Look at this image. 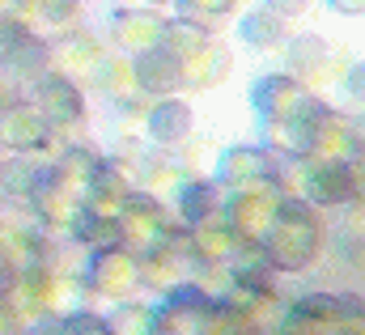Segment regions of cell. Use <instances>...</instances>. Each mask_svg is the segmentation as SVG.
Masks as SVG:
<instances>
[{
	"instance_id": "cell-24",
	"label": "cell",
	"mask_w": 365,
	"mask_h": 335,
	"mask_svg": "<svg viewBox=\"0 0 365 335\" xmlns=\"http://www.w3.org/2000/svg\"><path fill=\"white\" fill-rule=\"evenodd\" d=\"M230 77V56L225 51H204V56H195V60H187L182 64V85H191V89H208V85L225 81Z\"/></svg>"
},
{
	"instance_id": "cell-2",
	"label": "cell",
	"mask_w": 365,
	"mask_h": 335,
	"mask_svg": "<svg viewBox=\"0 0 365 335\" xmlns=\"http://www.w3.org/2000/svg\"><path fill=\"white\" fill-rule=\"evenodd\" d=\"M212 306H217V297H212L204 284L182 280L179 289H170V293L162 297V306L153 310V331H162V335H204Z\"/></svg>"
},
{
	"instance_id": "cell-19",
	"label": "cell",
	"mask_w": 365,
	"mask_h": 335,
	"mask_svg": "<svg viewBox=\"0 0 365 335\" xmlns=\"http://www.w3.org/2000/svg\"><path fill=\"white\" fill-rule=\"evenodd\" d=\"M47 68H51V51L38 38H21L4 51V73L17 81H43V77H51Z\"/></svg>"
},
{
	"instance_id": "cell-34",
	"label": "cell",
	"mask_w": 365,
	"mask_h": 335,
	"mask_svg": "<svg viewBox=\"0 0 365 335\" xmlns=\"http://www.w3.org/2000/svg\"><path fill=\"white\" fill-rule=\"evenodd\" d=\"M268 4H272L276 17H280V13H284V17H302V13L310 9V0H268Z\"/></svg>"
},
{
	"instance_id": "cell-26",
	"label": "cell",
	"mask_w": 365,
	"mask_h": 335,
	"mask_svg": "<svg viewBox=\"0 0 365 335\" xmlns=\"http://www.w3.org/2000/svg\"><path fill=\"white\" fill-rule=\"evenodd\" d=\"M60 64H64V73H93L98 64H102V51H98V43H93L90 34H81V38H68L60 51Z\"/></svg>"
},
{
	"instance_id": "cell-6",
	"label": "cell",
	"mask_w": 365,
	"mask_h": 335,
	"mask_svg": "<svg viewBox=\"0 0 365 335\" xmlns=\"http://www.w3.org/2000/svg\"><path fill=\"white\" fill-rule=\"evenodd\" d=\"M0 140L13 153L30 158V153H43L51 145V123L38 106H4L0 110Z\"/></svg>"
},
{
	"instance_id": "cell-8",
	"label": "cell",
	"mask_w": 365,
	"mask_h": 335,
	"mask_svg": "<svg viewBox=\"0 0 365 335\" xmlns=\"http://www.w3.org/2000/svg\"><path fill=\"white\" fill-rule=\"evenodd\" d=\"M306 200L319 204V208H340V204H353V174L349 162H314L306 170Z\"/></svg>"
},
{
	"instance_id": "cell-18",
	"label": "cell",
	"mask_w": 365,
	"mask_h": 335,
	"mask_svg": "<svg viewBox=\"0 0 365 335\" xmlns=\"http://www.w3.org/2000/svg\"><path fill=\"white\" fill-rule=\"evenodd\" d=\"M182 280H187V272H182V259L170 247H149V251L140 254V284H149V289H162V293H170V289H179Z\"/></svg>"
},
{
	"instance_id": "cell-25",
	"label": "cell",
	"mask_w": 365,
	"mask_h": 335,
	"mask_svg": "<svg viewBox=\"0 0 365 335\" xmlns=\"http://www.w3.org/2000/svg\"><path fill=\"white\" fill-rule=\"evenodd\" d=\"M106 323H110L115 335H153V310L128 297V302H119V306L106 314Z\"/></svg>"
},
{
	"instance_id": "cell-21",
	"label": "cell",
	"mask_w": 365,
	"mask_h": 335,
	"mask_svg": "<svg viewBox=\"0 0 365 335\" xmlns=\"http://www.w3.org/2000/svg\"><path fill=\"white\" fill-rule=\"evenodd\" d=\"M98 162L102 158H93L90 149H81V145H73V149H64V158L51 166V174L77 195V191H90V182H93V174H98Z\"/></svg>"
},
{
	"instance_id": "cell-28",
	"label": "cell",
	"mask_w": 365,
	"mask_h": 335,
	"mask_svg": "<svg viewBox=\"0 0 365 335\" xmlns=\"http://www.w3.org/2000/svg\"><path fill=\"white\" fill-rule=\"evenodd\" d=\"M60 335H115V331H110V323H106L102 314H93V310H68V314L60 319Z\"/></svg>"
},
{
	"instance_id": "cell-20",
	"label": "cell",
	"mask_w": 365,
	"mask_h": 335,
	"mask_svg": "<svg viewBox=\"0 0 365 335\" xmlns=\"http://www.w3.org/2000/svg\"><path fill=\"white\" fill-rule=\"evenodd\" d=\"M162 47H166L170 56H179L182 64H187V60L204 56V51L212 47V38H208V30H204L200 21L182 17V21H166V30H162Z\"/></svg>"
},
{
	"instance_id": "cell-29",
	"label": "cell",
	"mask_w": 365,
	"mask_h": 335,
	"mask_svg": "<svg viewBox=\"0 0 365 335\" xmlns=\"http://www.w3.org/2000/svg\"><path fill=\"white\" fill-rule=\"evenodd\" d=\"M38 9H43V17L56 21V26H68V21L77 17V0H43Z\"/></svg>"
},
{
	"instance_id": "cell-13",
	"label": "cell",
	"mask_w": 365,
	"mask_h": 335,
	"mask_svg": "<svg viewBox=\"0 0 365 335\" xmlns=\"http://www.w3.org/2000/svg\"><path fill=\"white\" fill-rule=\"evenodd\" d=\"M73 234H77V242L81 247H90V251H106V247H123V221H119V212H102V208H77V217H73Z\"/></svg>"
},
{
	"instance_id": "cell-5",
	"label": "cell",
	"mask_w": 365,
	"mask_h": 335,
	"mask_svg": "<svg viewBox=\"0 0 365 335\" xmlns=\"http://www.w3.org/2000/svg\"><path fill=\"white\" fill-rule=\"evenodd\" d=\"M310 102H314L310 89L297 77H284V73H272L255 85V106H259L264 123H302Z\"/></svg>"
},
{
	"instance_id": "cell-22",
	"label": "cell",
	"mask_w": 365,
	"mask_h": 335,
	"mask_svg": "<svg viewBox=\"0 0 365 335\" xmlns=\"http://www.w3.org/2000/svg\"><path fill=\"white\" fill-rule=\"evenodd\" d=\"M327 68V43L319 34H302V38H289V73L297 81L306 77H319Z\"/></svg>"
},
{
	"instance_id": "cell-27",
	"label": "cell",
	"mask_w": 365,
	"mask_h": 335,
	"mask_svg": "<svg viewBox=\"0 0 365 335\" xmlns=\"http://www.w3.org/2000/svg\"><path fill=\"white\" fill-rule=\"evenodd\" d=\"M93 81L106 98H123L128 89H136V73H132V64H98Z\"/></svg>"
},
{
	"instance_id": "cell-30",
	"label": "cell",
	"mask_w": 365,
	"mask_h": 335,
	"mask_svg": "<svg viewBox=\"0 0 365 335\" xmlns=\"http://www.w3.org/2000/svg\"><path fill=\"white\" fill-rule=\"evenodd\" d=\"M0 335H21V319H17V310L9 306L4 293H0Z\"/></svg>"
},
{
	"instance_id": "cell-37",
	"label": "cell",
	"mask_w": 365,
	"mask_h": 335,
	"mask_svg": "<svg viewBox=\"0 0 365 335\" xmlns=\"http://www.w3.org/2000/svg\"><path fill=\"white\" fill-rule=\"evenodd\" d=\"M153 335H162V331H153Z\"/></svg>"
},
{
	"instance_id": "cell-15",
	"label": "cell",
	"mask_w": 365,
	"mask_h": 335,
	"mask_svg": "<svg viewBox=\"0 0 365 335\" xmlns=\"http://www.w3.org/2000/svg\"><path fill=\"white\" fill-rule=\"evenodd\" d=\"M217 212H221V187L212 178H187L179 187V217L187 230L217 221Z\"/></svg>"
},
{
	"instance_id": "cell-14",
	"label": "cell",
	"mask_w": 365,
	"mask_h": 335,
	"mask_svg": "<svg viewBox=\"0 0 365 335\" xmlns=\"http://www.w3.org/2000/svg\"><path fill=\"white\" fill-rule=\"evenodd\" d=\"M110 30H115V43H123V47H132V51H149V47L162 43L166 21L153 17L149 9H123V13L110 17Z\"/></svg>"
},
{
	"instance_id": "cell-17",
	"label": "cell",
	"mask_w": 365,
	"mask_h": 335,
	"mask_svg": "<svg viewBox=\"0 0 365 335\" xmlns=\"http://www.w3.org/2000/svg\"><path fill=\"white\" fill-rule=\"evenodd\" d=\"M132 191H136V187H132V174H128L123 162H98V174H93V182H90V204L93 208L119 212Z\"/></svg>"
},
{
	"instance_id": "cell-31",
	"label": "cell",
	"mask_w": 365,
	"mask_h": 335,
	"mask_svg": "<svg viewBox=\"0 0 365 335\" xmlns=\"http://www.w3.org/2000/svg\"><path fill=\"white\" fill-rule=\"evenodd\" d=\"M344 85H349L353 102H361V106H365V60H361V64H353V68H349V77H344Z\"/></svg>"
},
{
	"instance_id": "cell-32",
	"label": "cell",
	"mask_w": 365,
	"mask_h": 335,
	"mask_svg": "<svg viewBox=\"0 0 365 335\" xmlns=\"http://www.w3.org/2000/svg\"><path fill=\"white\" fill-rule=\"evenodd\" d=\"M182 9H195V13L217 17V13H230V9H234V0H182Z\"/></svg>"
},
{
	"instance_id": "cell-10",
	"label": "cell",
	"mask_w": 365,
	"mask_h": 335,
	"mask_svg": "<svg viewBox=\"0 0 365 335\" xmlns=\"http://www.w3.org/2000/svg\"><path fill=\"white\" fill-rule=\"evenodd\" d=\"M132 73H136V89L170 98V93L182 85V60H179V56H170V51L158 43V47H149V51H140V56H136Z\"/></svg>"
},
{
	"instance_id": "cell-3",
	"label": "cell",
	"mask_w": 365,
	"mask_h": 335,
	"mask_svg": "<svg viewBox=\"0 0 365 335\" xmlns=\"http://www.w3.org/2000/svg\"><path fill=\"white\" fill-rule=\"evenodd\" d=\"M86 280L98 297H110V302H128L136 289H140V259L132 254V247H106V251L90 254V267H86Z\"/></svg>"
},
{
	"instance_id": "cell-4",
	"label": "cell",
	"mask_w": 365,
	"mask_h": 335,
	"mask_svg": "<svg viewBox=\"0 0 365 335\" xmlns=\"http://www.w3.org/2000/svg\"><path fill=\"white\" fill-rule=\"evenodd\" d=\"M276 212H280V195H276L268 182H259V187L234 191L225 221H230V230H234L242 242H264L276 225Z\"/></svg>"
},
{
	"instance_id": "cell-23",
	"label": "cell",
	"mask_w": 365,
	"mask_h": 335,
	"mask_svg": "<svg viewBox=\"0 0 365 335\" xmlns=\"http://www.w3.org/2000/svg\"><path fill=\"white\" fill-rule=\"evenodd\" d=\"M284 21L276 17L272 9L268 13H251L247 21H242V43L247 47H255V51H276V47H284Z\"/></svg>"
},
{
	"instance_id": "cell-36",
	"label": "cell",
	"mask_w": 365,
	"mask_h": 335,
	"mask_svg": "<svg viewBox=\"0 0 365 335\" xmlns=\"http://www.w3.org/2000/svg\"><path fill=\"white\" fill-rule=\"evenodd\" d=\"M340 13H365V0H331Z\"/></svg>"
},
{
	"instance_id": "cell-16",
	"label": "cell",
	"mask_w": 365,
	"mask_h": 335,
	"mask_svg": "<svg viewBox=\"0 0 365 335\" xmlns=\"http://www.w3.org/2000/svg\"><path fill=\"white\" fill-rule=\"evenodd\" d=\"M242 238L230 230V221H204L191 230V251L200 263H234Z\"/></svg>"
},
{
	"instance_id": "cell-35",
	"label": "cell",
	"mask_w": 365,
	"mask_h": 335,
	"mask_svg": "<svg viewBox=\"0 0 365 335\" xmlns=\"http://www.w3.org/2000/svg\"><path fill=\"white\" fill-rule=\"evenodd\" d=\"M349 263H353L357 272H365V238H353V247H349Z\"/></svg>"
},
{
	"instance_id": "cell-33",
	"label": "cell",
	"mask_w": 365,
	"mask_h": 335,
	"mask_svg": "<svg viewBox=\"0 0 365 335\" xmlns=\"http://www.w3.org/2000/svg\"><path fill=\"white\" fill-rule=\"evenodd\" d=\"M13 276H17V259H13V254H9V247L0 242V293H9Z\"/></svg>"
},
{
	"instance_id": "cell-7",
	"label": "cell",
	"mask_w": 365,
	"mask_h": 335,
	"mask_svg": "<svg viewBox=\"0 0 365 335\" xmlns=\"http://www.w3.org/2000/svg\"><path fill=\"white\" fill-rule=\"evenodd\" d=\"M272 178V153L259 149V145H234L221 153L217 162V182L234 187V191H247V187H259Z\"/></svg>"
},
{
	"instance_id": "cell-12",
	"label": "cell",
	"mask_w": 365,
	"mask_h": 335,
	"mask_svg": "<svg viewBox=\"0 0 365 335\" xmlns=\"http://www.w3.org/2000/svg\"><path fill=\"white\" fill-rule=\"evenodd\" d=\"M145 123H149V140H153V145L175 149V145H182V140L191 136L195 115H191V106L179 102V98H162V102L145 115Z\"/></svg>"
},
{
	"instance_id": "cell-9",
	"label": "cell",
	"mask_w": 365,
	"mask_h": 335,
	"mask_svg": "<svg viewBox=\"0 0 365 335\" xmlns=\"http://www.w3.org/2000/svg\"><path fill=\"white\" fill-rule=\"evenodd\" d=\"M38 110L51 128H73L86 119V98L73 77H43L38 81Z\"/></svg>"
},
{
	"instance_id": "cell-11",
	"label": "cell",
	"mask_w": 365,
	"mask_h": 335,
	"mask_svg": "<svg viewBox=\"0 0 365 335\" xmlns=\"http://www.w3.org/2000/svg\"><path fill=\"white\" fill-rule=\"evenodd\" d=\"M26 200L34 204V212L43 217V225H73L77 208H73V191L51 174V170H38L34 187L26 191Z\"/></svg>"
},
{
	"instance_id": "cell-1",
	"label": "cell",
	"mask_w": 365,
	"mask_h": 335,
	"mask_svg": "<svg viewBox=\"0 0 365 335\" xmlns=\"http://www.w3.org/2000/svg\"><path fill=\"white\" fill-rule=\"evenodd\" d=\"M264 251L276 272H306L323 251V217L306 195H280L272 234L264 238Z\"/></svg>"
}]
</instances>
